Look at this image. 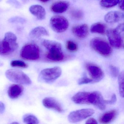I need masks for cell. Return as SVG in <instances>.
I'll return each instance as SVG.
<instances>
[{"mask_svg":"<svg viewBox=\"0 0 124 124\" xmlns=\"http://www.w3.org/2000/svg\"><path fill=\"white\" fill-rule=\"evenodd\" d=\"M43 45L48 50L46 58L50 61L59 62L64 58L61 45L58 42L50 40H44L42 43Z\"/></svg>","mask_w":124,"mask_h":124,"instance_id":"1","label":"cell"},{"mask_svg":"<svg viewBox=\"0 0 124 124\" xmlns=\"http://www.w3.org/2000/svg\"><path fill=\"white\" fill-rule=\"evenodd\" d=\"M18 47L16 35L11 32H6L4 39L0 41V55H8L16 50Z\"/></svg>","mask_w":124,"mask_h":124,"instance_id":"2","label":"cell"},{"mask_svg":"<svg viewBox=\"0 0 124 124\" xmlns=\"http://www.w3.org/2000/svg\"><path fill=\"white\" fill-rule=\"evenodd\" d=\"M107 35L110 45L116 48L122 47L123 45L124 24L118 25L115 29H109L107 31Z\"/></svg>","mask_w":124,"mask_h":124,"instance_id":"3","label":"cell"},{"mask_svg":"<svg viewBox=\"0 0 124 124\" xmlns=\"http://www.w3.org/2000/svg\"><path fill=\"white\" fill-rule=\"evenodd\" d=\"M91 47L96 52L104 57L110 56L112 49L105 40L100 38H93L90 42Z\"/></svg>","mask_w":124,"mask_h":124,"instance_id":"4","label":"cell"},{"mask_svg":"<svg viewBox=\"0 0 124 124\" xmlns=\"http://www.w3.org/2000/svg\"><path fill=\"white\" fill-rule=\"evenodd\" d=\"M62 73L61 69L59 67L45 69L40 72L38 80L42 82L52 83L61 76Z\"/></svg>","mask_w":124,"mask_h":124,"instance_id":"5","label":"cell"},{"mask_svg":"<svg viewBox=\"0 0 124 124\" xmlns=\"http://www.w3.org/2000/svg\"><path fill=\"white\" fill-rule=\"evenodd\" d=\"M5 75L8 80L15 83L29 85L32 82L24 72L16 69H10L6 72Z\"/></svg>","mask_w":124,"mask_h":124,"instance_id":"6","label":"cell"},{"mask_svg":"<svg viewBox=\"0 0 124 124\" xmlns=\"http://www.w3.org/2000/svg\"><path fill=\"white\" fill-rule=\"evenodd\" d=\"M21 56L22 58L26 60H37L40 57L39 49L37 46L34 44H27L22 48Z\"/></svg>","mask_w":124,"mask_h":124,"instance_id":"7","label":"cell"},{"mask_svg":"<svg viewBox=\"0 0 124 124\" xmlns=\"http://www.w3.org/2000/svg\"><path fill=\"white\" fill-rule=\"evenodd\" d=\"M50 26L54 31L62 33L68 29L69 23L66 18L61 16H54L50 20Z\"/></svg>","mask_w":124,"mask_h":124,"instance_id":"8","label":"cell"},{"mask_svg":"<svg viewBox=\"0 0 124 124\" xmlns=\"http://www.w3.org/2000/svg\"><path fill=\"white\" fill-rule=\"evenodd\" d=\"M95 111L91 108H85L71 112L68 117V120L72 123L78 122L85 119L94 114Z\"/></svg>","mask_w":124,"mask_h":124,"instance_id":"9","label":"cell"},{"mask_svg":"<svg viewBox=\"0 0 124 124\" xmlns=\"http://www.w3.org/2000/svg\"><path fill=\"white\" fill-rule=\"evenodd\" d=\"M86 67L93 82H99L104 78L103 72L99 67L95 64H88L86 65Z\"/></svg>","mask_w":124,"mask_h":124,"instance_id":"10","label":"cell"},{"mask_svg":"<svg viewBox=\"0 0 124 124\" xmlns=\"http://www.w3.org/2000/svg\"><path fill=\"white\" fill-rule=\"evenodd\" d=\"M43 106L48 109L55 110L59 112L63 111L62 108L60 103L55 99L51 97H46L43 100Z\"/></svg>","mask_w":124,"mask_h":124,"instance_id":"11","label":"cell"},{"mask_svg":"<svg viewBox=\"0 0 124 124\" xmlns=\"http://www.w3.org/2000/svg\"><path fill=\"white\" fill-rule=\"evenodd\" d=\"M29 11L33 16L39 20L45 19L46 16V11L45 8L40 5H33L29 8Z\"/></svg>","mask_w":124,"mask_h":124,"instance_id":"12","label":"cell"},{"mask_svg":"<svg viewBox=\"0 0 124 124\" xmlns=\"http://www.w3.org/2000/svg\"><path fill=\"white\" fill-rule=\"evenodd\" d=\"M124 14L118 11H112L107 14L104 16L106 22L110 23H116L123 19Z\"/></svg>","mask_w":124,"mask_h":124,"instance_id":"13","label":"cell"},{"mask_svg":"<svg viewBox=\"0 0 124 124\" xmlns=\"http://www.w3.org/2000/svg\"><path fill=\"white\" fill-rule=\"evenodd\" d=\"M90 93L87 92H79L72 97V100L77 104H89L88 97Z\"/></svg>","mask_w":124,"mask_h":124,"instance_id":"14","label":"cell"},{"mask_svg":"<svg viewBox=\"0 0 124 124\" xmlns=\"http://www.w3.org/2000/svg\"><path fill=\"white\" fill-rule=\"evenodd\" d=\"M88 27L86 24L75 26L72 28L73 34L77 37L84 38L86 37L88 34Z\"/></svg>","mask_w":124,"mask_h":124,"instance_id":"15","label":"cell"},{"mask_svg":"<svg viewBox=\"0 0 124 124\" xmlns=\"http://www.w3.org/2000/svg\"><path fill=\"white\" fill-rule=\"evenodd\" d=\"M23 90L24 88L22 85L18 84H13L9 87L8 90V94L10 98L15 99L21 96Z\"/></svg>","mask_w":124,"mask_h":124,"instance_id":"16","label":"cell"},{"mask_svg":"<svg viewBox=\"0 0 124 124\" xmlns=\"http://www.w3.org/2000/svg\"><path fill=\"white\" fill-rule=\"evenodd\" d=\"M92 104L100 110H105L106 108V104L104 102V99L100 92L94 91V96Z\"/></svg>","mask_w":124,"mask_h":124,"instance_id":"17","label":"cell"},{"mask_svg":"<svg viewBox=\"0 0 124 124\" xmlns=\"http://www.w3.org/2000/svg\"><path fill=\"white\" fill-rule=\"evenodd\" d=\"M117 112L112 110L103 114L99 119V121L103 124H108L112 122L116 117Z\"/></svg>","mask_w":124,"mask_h":124,"instance_id":"18","label":"cell"},{"mask_svg":"<svg viewBox=\"0 0 124 124\" xmlns=\"http://www.w3.org/2000/svg\"><path fill=\"white\" fill-rule=\"evenodd\" d=\"M69 3L66 1H59L54 3L51 7L53 12L56 13H62L66 11L68 9Z\"/></svg>","mask_w":124,"mask_h":124,"instance_id":"19","label":"cell"},{"mask_svg":"<svg viewBox=\"0 0 124 124\" xmlns=\"http://www.w3.org/2000/svg\"><path fill=\"white\" fill-rule=\"evenodd\" d=\"M48 32L44 27L38 26L33 29L30 32L29 36L32 38H39L42 36H48Z\"/></svg>","mask_w":124,"mask_h":124,"instance_id":"20","label":"cell"},{"mask_svg":"<svg viewBox=\"0 0 124 124\" xmlns=\"http://www.w3.org/2000/svg\"><path fill=\"white\" fill-rule=\"evenodd\" d=\"M90 30L92 33L104 34L106 33V26L100 22L95 23L91 26Z\"/></svg>","mask_w":124,"mask_h":124,"instance_id":"21","label":"cell"},{"mask_svg":"<svg viewBox=\"0 0 124 124\" xmlns=\"http://www.w3.org/2000/svg\"><path fill=\"white\" fill-rule=\"evenodd\" d=\"M23 121L26 124H37L39 120L35 115L31 114H26L23 117Z\"/></svg>","mask_w":124,"mask_h":124,"instance_id":"22","label":"cell"},{"mask_svg":"<svg viewBox=\"0 0 124 124\" xmlns=\"http://www.w3.org/2000/svg\"><path fill=\"white\" fill-rule=\"evenodd\" d=\"M120 0H101L100 5L106 8H112L119 3Z\"/></svg>","mask_w":124,"mask_h":124,"instance_id":"23","label":"cell"},{"mask_svg":"<svg viewBox=\"0 0 124 124\" xmlns=\"http://www.w3.org/2000/svg\"><path fill=\"white\" fill-rule=\"evenodd\" d=\"M124 71H122L119 74L118 76L119 94L122 98L124 97Z\"/></svg>","mask_w":124,"mask_h":124,"instance_id":"24","label":"cell"},{"mask_svg":"<svg viewBox=\"0 0 124 124\" xmlns=\"http://www.w3.org/2000/svg\"><path fill=\"white\" fill-rule=\"evenodd\" d=\"M10 65L13 67H20V68H26L28 65L24 62L19 60H14L11 62Z\"/></svg>","mask_w":124,"mask_h":124,"instance_id":"25","label":"cell"},{"mask_svg":"<svg viewBox=\"0 0 124 124\" xmlns=\"http://www.w3.org/2000/svg\"><path fill=\"white\" fill-rule=\"evenodd\" d=\"M66 47L68 50L71 52H75L78 49L77 44L71 40L67 41L66 44Z\"/></svg>","mask_w":124,"mask_h":124,"instance_id":"26","label":"cell"},{"mask_svg":"<svg viewBox=\"0 0 124 124\" xmlns=\"http://www.w3.org/2000/svg\"><path fill=\"white\" fill-rule=\"evenodd\" d=\"M111 74L113 77L116 78L119 75V68L114 66L111 65L109 66Z\"/></svg>","mask_w":124,"mask_h":124,"instance_id":"27","label":"cell"},{"mask_svg":"<svg viewBox=\"0 0 124 124\" xmlns=\"http://www.w3.org/2000/svg\"><path fill=\"white\" fill-rule=\"evenodd\" d=\"M92 79L88 78L87 77H83L80 78L78 80V84L79 85H84L93 82Z\"/></svg>","mask_w":124,"mask_h":124,"instance_id":"28","label":"cell"},{"mask_svg":"<svg viewBox=\"0 0 124 124\" xmlns=\"http://www.w3.org/2000/svg\"><path fill=\"white\" fill-rule=\"evenodd\" d=\"M117 101L116 96V94H114L112 95L111 99L109 100H105L104 102L106 104H113L116 103Z\"/></svg>","mask_w":124,"mask_h":124,"instance_id":"29","label":"cell"},{"mask_svg":"<svg viewBox=\"0 0 124 124\" xmlns=\"http://www.w3.org/2000/svg\"><path fill=\"white\" fill-rule=\"evenodd\" d=\"M24 19L19 17H16L14 18H11L9 19V22L11 23H24L25 22Z\"/></svg>","mask_w":124,"mask_h":124,"instance_id":"30","label":"cell"},{"mask_svg":"<svg viewBox=\"0 0 124 124\" xmlns=\"http://www.w3.org/2000/svg\"><path fill=\"white\" fill-rule=\"evenodd\" d=\"M83 15V14L80 11H75L72 13V16L78 19L81 18L82 17Z\"/></svg>","mask_w":124,"mask_h":124,"instance_id":"31","label":"cell"},{"mask_svg":"<svg viewBox=\"0 0 124 124\" xmlns=\"http://www.w3.org/2000/svg\"><path fill=\"white\" fill-rule=\"evenodd\" d=\"M86 124H98L97 121L93 118H91L88 119L85 122Z\"/></svg>","mask_w":124,"mask_h":124,"instance_id":"32","label":"cell"},{"mask_svg":"<svg viewBox=\"0 0 124 124\" xmlns=\"http://www.w3.org/2000/svg\"><path fill=\"white\" fill-rule=\"evenodd\" d=\"M5 110V104L2 101H0V114H2Z\"/></svg>","mask_w":124,"mask_h":124,"instance_id":"33","label":"cell"},{"mask_svg":"<svg viewBox=\"0 0 124 124\" xmlns=\"http://www.w3.org/2000/svg\"><path fill=\"white\" fill-rule=\"evenodd\" d=\"M119 3L120 8L123 11L124 10V0H120Z\"/></svg>","mask_w":124,"mask_h":124,"instance_id":"34","label":"cell"},{"mask_svg":"<svg viewBox=\"0 0 124 124\" xmlns=\"http://www.w3.org/2000/svg\"><path fill=\"white\" fill-rule=\"evenodd\" d=\"M39 0L40 2H42L45 3L48 2L50 0Z\"/></svg>","mask_w":124,"mask_h":124,"instance_id":"35","label":"cell"},{"mask_svg":"<svg viewBox=\"0 0 124 124\" xmlns=\"http://www.w3.org/2000/svg\"><path fill=\"white\" fill-rule=\"evenodd\" d=\"M12 124H18V123L16 122H14L12 123Z\"/></svg>","mask_w":124,"mask_h":124,"instance_id":"36","label":"cell"}]
</instances>
